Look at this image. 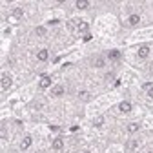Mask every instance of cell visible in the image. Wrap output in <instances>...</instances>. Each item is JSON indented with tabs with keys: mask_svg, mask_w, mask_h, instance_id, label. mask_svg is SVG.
Returning a JSON list of instances; mask_svg holds the SVG:
<instances>
[{
	"mask_svg": "<svg viewBox=\"0 0 153 153\" xmlns=\"http://www.w3.org/2000/svg\"><path fill=\"white\" fill-rule=\"evenodd\" d=\"M13 84V79L9 75H2V89H7L9 86Z\"/></svg>",
	"mask_w": 153,
	"mask_h": 153,
	"instance_id": "obj_1",
	"label": "cell"
},
{
	"mask_svg": "<svg viewBox=\"0 0 153 153\" xmlns=\"http://www.w3.org/2000/svg\"><path fill=\"white\" fill-rule=\"evenodd\" d=\"M49 86H51V76L42 75V79H40V88H42V89H46V88H49Z\"/></svg>",
	"mask_w": 153,
	"mask_h": 153,
	"instance_id": "obj_2",
	"label": "cell"
},
{
	"mask_svg": "<svg viewBox=\"0 0 153 153\" xmlns=\"http://www.w3.org/2000/svg\"><path fill=\"white\" fill-rule=\"evenodd\" d=\"M48 56H49V53H48V49H40L36 53V59L40 60V62H46L48 60Z\"/></svg>",
	"mask_w": 153,
	"mask_h": 153,
	"instance_id": "obj_3",
	"label": "cell"
},
{
	"mask_svg": "<svg viewBox=\"0 0 153 153\" xmlns=\"http://www.w3.org/2000/svg\"><path fill=\"white\" fill-rule=\"evenodd\" d=\"M51 95H53V97H62V95H64V88L62 86H53Z\"/></svg>",
	"mask_w": 153,
	"mask_h": 153,
	"instance_id": "obj_4",
	"label": "cell"
},
{
	"mask_svg": "<svg viewBox=\"0 0 153 153\" xmlns=\"http://www.w3.org/2000/svg\"><path fill=\"white\" fill-rule=\"evenodd\" d=\"M62 148H64V140H62V139H55V140H53V149H55V151H60Z\"/></svg>",
	"mask_w": 153,
	"mask_h": 153,
	"instance_id": "obj_5",
	"label": "cell"
},
{
	"mask_svg": "<svg viewBox=\"0 0 153 153\" xmlns=\"http://www.w3.org/2000/svg\"><path fill=\"white\" fill-rule=\"evenodd\" d=\"M148 55H149V48H148V46L139 48V59H146Z\"/></svg>",
	"mask_w": 153,
	"mask_h": 153,
	"instance_id": "obj_6",
	"label": "cell"
},
{
	"mask_svg": "<svg viewBox=\"0 0 153 153\" xmlns=\"http://www.w3.org/2000/svg\"><path fill=\"white\" fill-rule=\"evenodd\" d=\"M139 22H140V16H139V15H131V16L128 18V24H129V26H137Z\"/></svg>",
	"mask_w": 153,
	"mask_h": 153,
	"instance_id": "obj_7",
	"label": "cell"
},
{
	"mask_svg": "<svg viewBox=\"0 0 153 153\" xmlns=\"http://www.w3.org/2000/svg\"><path fill=\"white\" fill-rule=\"evenodd\" d=\"M108 59H109V60H119V59H120V51H117V49L109 51V53H108Z\"/></svg>",
	"mask_w": 153,
	"mask_h": 153,
	"instance_id": "obj_8",
	"label": "cell"
},
{
	"mask_svg": "<svg viewBox=\"0 0 153 153\" xmlns=\"http://www.w3.org/2000/svg\"><path fill=\"white\" fill-rule=\"evenodd\" d=\"M31 142H33V140H31V137H24V140L20 142V149H22V151H24V149H27V148L31 146Z\"/></svg>",
	"mask_w": 153,
	"mask_h": 153,
	"instance_id": "obj_9",
	"label": "cell"
},
{
	"mask_svg": "<svg viewBox=\"0 0 153 153\" xmlns=\"http://www.w3.org/2000/svg\"><path fill=\"white\" fill-rule=\"evenodd\" d=\"M119 109L124 111V113H128V111H131V104H129V102H120V104H119Z\"/></svg>",
	"mask_w": 153,
	"mask_h": 153,
	"instance_id": "obj_10",
	"label": "cell"
},
{
	"mask_svg": "<svg viewBox=\"0 0 153 153\" xmlns=\"http://www.w3.org/2000/svg\"><path fill=\"white\" fill-rule=\"evenodd\" d=\"M88 6H89L88 0H79V2H76V7H79V9H86Z\"/></svg>",
	"mask_w": 153,
	"mask_h": 153,
	"instance_id": "obj_11",
	"label": "cell"
},
{
	"mask_svg": "<svg viewBox=\"0 0 153 153\" xmlns=\"http://www.w3.org/2000/svg\"><path fill=\"white\" fill-rule=\"evenodd\" d=\"M137 129H139V124H137V122H131V124L128 126V131H129V133H135Z\"/></svg>",
	"mask_w": 153,
	"mask_h": 153,
	"instance_id": "obj_12",
	"label": "cell"
},
{
	"mask_svg": "<svg viewBox=\"0 0 153 153\" xmlns=\"http://www.w3.org/2000/svg\"><path fill=\"white\" fill-rule=\"evenodd\" d=\"M102 124H104V119H102V117H97V119L93 120V126H97V128H100Z\"/></svg>",
	"mask_w": 153,
	"mask_h": 153,
	"instance_id": "obj_13",
	"label": "cell"
},
{
	"mask_svg": "<svg viewBox=\"0 0 153 153\" xmlns=\"http://www.w3.org/2000/svg\"><path fill=\"white\" fill-rule=\"evenodd\" d=\"M13 15H15V16H16V18H20V16H22V15H24V11H22V9H20V7H15V11H13Z\"/></svg>",
	"mask_w": 153,
	"mask_h": 153,
	"instance_id": "obj_14",
	"label": "cell"
},
{
	"mask_svg": "<svg viewBox=\"0 0 153 153\" xmlns=\"http://www.w3.org/2000/svg\"><path fill=\"white\" fill-rule=\"evenodd\" d=\"M135 148H137V140H129V142H128V149H129V151L135 149Z\"/></svg>",
	"mask_w": 153,
	"mask_h": 153,
	"instance_id": "obj_15",
	"label": "cell"
},
{
	"mask_svg": "<svg viewBox=\"0 0 153 153\" xmlns=\"http://www.w3.org/2000/svg\"><path fill=\"white\" fill-rule=\"evenodd\" d=\"M79 97L84 99V100H88V99H89V93H88V91H80V93H79Z\"/></svg>",
	"mask_w": 153,
	"mask_h": 153,
	"instance_id": "obj_16",
	"label": "cell"
},
{
	"mask_svg": "<svg viewBox=\"0 0 153 153\" xmlns=\"http://www.w3.org/2000/svg\"><path fill=\"white\" fill-rule=\"evenodd\" d=\"M88 27H89V26H88L86 22H79V31H86Z\"/></svg>",
	"mask_w": 153,
	"mask_h": 153,
	"instance_id": "obj_17",
	"label": "cell"
},
{
	"mask_svg": "<svg viewBox=\"0 0 153 153\" xmlns=\"http://www.w3.org/2000/svg\"><path fill=\"white\" fill-rule=\"evenodd\" d=\"M36 35L44 36V35H46V27H36Z\"/></svg>",
	"mask_w": 153,
	"mask_h": 153,
	"instance_id": "obj_18",
	"label": "cell"
},
{
	"mask_svg": "<svg viewBox=\"0 0 153 153\" xmlns=\"http://www.w3.org/2000/svg\"><path fill=\"white\" fill-rule=\"evenodd\" d=\"M104 66V60L102 59H97V62H95V68H102Z\"/></svg>",
	"mask_w": 153,
	"mask_h": 153,
	"instance_id": "obj_19",
	"label": "cell"
},
{
	"mask_svg": "<svg viewBox=\"0 0 153 153\" xmlns=\"http://www.w3.org/2000/svg\"><path fill=\"white\" fill-rule=\"evenodd\" d=\"M91 38H93V36H91L89 33H86V35L82 36V40H84V42H89V40H91Z\"/></svg>",
	"mask_w": 153,
	"mask_h": 153,
	"instance_id": "obj_20",
	"label": "cell"
},
{
	"mask_svg": "<svg viewBox=\"0 0 153 153\" xmlns=\"http://www.w3.org/2000/svg\"><path fill=\"white\" fill-rule=\"evenodd\" d=\"M148 97H149V99H153V88H149V93H148Z\"/></svg>",
	"mask_w": 153,
	"mask_h": 153,
	"instance_id": "obj_21",
	"label": "cell"
},
{
	"mask_svg": "<svg viewBox=\"0 0 153 153\" xmlns=\"http://www.w3.org/2000/svg\"><path fill=\"white\" fill-rule=\"evenodd\" d=\"M35 153H42V151H35Z\"/></svg>",
	"mask_w": 153,
	"mask_h": 153,
	"instance_id": "obj_22",
	"label": "cell"
},
{
	"mask_svg": "<svg viewBox=\"0 0 153 153\" xmlns=\"http://www.w3.org/2000/svg\"><path fill=\"white\" fill-rule=\"evenodd\" d=\"M84 153H91V151H84Z\"/></svg>",
	"mask_w": 153,
	"mask_h": 153,
	"instance_id": "obj_23",
	"label": "cell"
},
{
	"mask_svg": "<svg viewBox=\"0 0 153 153\" xmlns=\"http://www.w3.org/2000/svg\"><path fill=\"white\" fill-rule=\"evenodd\" d=\"M149 153H153V151H149Z\"/></svg>",
	"mask_w": 153,
	"mask_h": 153,
	"instance_id": "obj_24",
	"label": "cell"
}]
</instances>
